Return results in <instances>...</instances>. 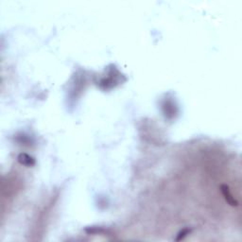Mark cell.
<instances>
[{"mask_svg": "<svg viewBox=\"0 0 242 242\" xmlns=\"http://www.w3.org/2000/svg\"><path fill=\"white\" fill-rule=\"evenodd\" d=\"M19 159H24V161H20V163L23 165H26V166H31V165L34 164V163H31V161H33L31 157H29L27 154H21L20 156H19Z\"/></svg>", "mask_w": 242, "mask_h": 242, "instance_id": "6da1fadb", "label": "cell"}]
</instances>
